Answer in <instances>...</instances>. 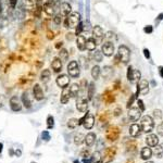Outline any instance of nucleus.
Returning a JSON list of instances; mask_svg holds the SVG:
<instances>
[{
    "label": "nucleus",
    "instance_id": "obj_1",
    "mask_svg": "<svg viewBox=\"0 0 163 163\" xmlns=\"http://www.w3.org/2000/svg\"><path fill=\"white\" fill-rule=\"evenodd\" d=\"M80 23V14L78 12H71L68 16H65L64 25L68 28H75Z\"/></svg>",
    "mask_w": 163,
    "mask_h": 163
},
{
    "label": "nucleus",
    "instance_id": "obj_2",
    "mask_svg": "<svg viewBox=\"0 0 163 163\" xmlns=\"http://www.w3.org/2000/svg\"><path fill=\"white\" fill-rule=\"evenodd\" d=\"M140 127L143 133H151L155 127V121L151 116L149 115H145L141 117L140 121Z\"/></svg>",
    "mask_w": 163,
    "mask_h": 163
},
{
    "label": "nucleus",
    "instance_id": "obj_3",
    "mask_svg": "<svg viewBox=\"0 0 163 163\" xmlns=\"http://www.w3.org/2000/svg\"><path fill=\"white\" fill-rule=\"evenodd\" d=\"M78 125H83L86 130H92L95 125V117L92 113L87 112L80 120H78Z\"/></svg>",
    "mask_w": 163,
    "mask_h": 163
},
{
    "label": "nucleus",
    "instance_id": "obj_4",
    "mask_svg": "<svg viewBox=\"0 0 163 163\" xmlns=\"http://www.w3.org/2000/svg\"><path fill=\"white\" fill-rule=\"evenodd\" d=\"M117 59H119L123 64H127L131 59V51L126 46H120L117 50Z\"/></svg>",
    "mask_w": 163,
    "mask_h": 163
},
{
    "label": "nucleus",
    "instance_id": "obj_5",
    "mask_svg": "<svg viewBox=\"0 0 163 163\" xmlns=\"http://www.w3.org/2000/svg\"><path fill=\"white\" fill-rule=\"evenodd\" d=\"M56 8H57L56 0H47L42 7V10L47 15L52 16V15H54V13H56Z\"/></svg>",
    "mask_w": 163,
    "mask_h": 163
},
{
    "label": "nucleus",
    "instance_id": "obj_6",
    "mask_svg": "<svg viewBox=\"0 0 163 163\" xmlns=\"http://www.w3.org/2000/svg\"><path fill=\"white\" fill-rule=\"evenodd\" d=\"M68 72L71 77H78L79 76V66L77 61H71L68 64Z\"/></svg>",
    "mask_w": 163,
    "mask_h": 163
},
{
    "label": "nucleus",
    "instance_id": "obj_7",
    "mask_svg": "<svg viewBox=\"0 0 163 163\" xmlns=\"http://www.w3.org/2000/svg\"><path fill=\"white\" fill-rule=\"evenodd\" d=\"M141 76V73L140 71L138 70H134L132 66L128 68V71H127V78L131 83H135V81H138L139 78Z\"/></svg>",
    "mask_w": 163,
    "mask_h": 163
},
{
    "label": "nucleus",
    "instance_id": "obj_8",
    "mask_svg": "<svg viewBox=\"0 0 163 163\" xmlns=\"http://www.w3.org/2000/svg\"><path fill=\"white\" fill-rule=\"evenodd\" d=\"M149 92V83L146 79H141L140 81H138L137 84V93H136V97H137L138 94L141 95H146Z\"/></svg>",
    "mask_w": 163,
    "mask_h": 163
},
{
    "label": "nucleus",
    "instance_id": "obj_9",
    "mask_svg": "<svg viewBox=\"0 0 163 163\" xmlns=\"http://www.w3.org/2000/svg\"><path fill=\"white\" fill-rule=\"evenodd\" d=\"M76 108H77V110L80 111V112H86L87 108H88V100L83 96L78 97L77 100H76Z\"/></svg>",
    "mask_w": 163,
    "mask_h": 163
},
{
    "label": "nucleus",
    "instance_id": "obj_10",
    "mask_svg": "<svg viewBox=\"0 0 163 163\" xmlns=\"http://www.w3.org/2000/svg\"><path fill=\"white\" fill-rule=\"evenodd\" d=\"M101 52L107 57H111L114 52V45L111 41H106L101 47Z\"/></svg>",
    "mask_w": 163,
    "mask_h": 163
},
{
    "label": "nucleus",
    "instance_id": "obj_11",
    "mask_svg": "<svg viewBox=\"0 0 163 163\" xmlns=\"http://www.w3.org/2000/svg\"><path fill=\"white\" fill-rule=\"evenodd\" d=\"M103 37H104L103 30H102L99 25H96L94 28H93V38H94V39L97 41V44H98V41L102 40Z\"/></svg>",
    "mask_w": 163,
    "mask_h": 163
},
{
    "label": "nucleus",
    "instance_id": "obj_12",
    "mask_svg": "<svg viewBox=\"0 0 163 163\" xmlns=\"http://www.w3.org/2000/svg\"><path fill=\"white\" fill-rule=\"evenodd\" d=\"M141 110L139 108H131L130 111H128V119L132 121V122H135L139 120V117L141 116Z\"/></svg>",
    "mask_w": 163,
    "mask_h": 163
},
{
    "label": "nucleus",
    "instance_id": "obj_13",
    "mask_svg": "<svg viewBox=\"0 0 163 163\" xmlns=\"http://www.w3.org/2000/svg\"><path fill=\"white\" fill-rule=\"evenodd\" d=\"M56 83H57V85H58L59 87H61V88L68 87L69 84H70V77H69L68 75H65V74H61V75H59V76L57 77Z\"/></svg>",
    "mask_w": 163,
    "mask_h": 163
},
{
    "label": "nucleus",
    "instance_id": "obj_14",
    "mask_svg": "<svg viewBox=\"0 0 163 163\" xmlns=\"http://www.w3.org/2000/svg\"><path fill=\"white\" fill-rule=\"evenodd\" d=\"M119 136H120V131L117 127H110L108 130V133H107V138L109 140H111V141H114L116 140L117 138H119Z\"/></svg>",
    "mask_w": 163,
    "mask_h": 163
},
{
    "label": "nucleus",
    "instance_id": "obj_15",
    "mask_svg": "<svg viewBox=\"0 0 163 163\" xmlns=\"http://www.w3.org/2000/svg\"><path fill=\"white\" fill-rule=\"evenodd\" d=\"M10 108L11 110L14 111V112H19L21 111L22 109V104L19 100V98H17V96H13L11 99H10Z\"/></svg>",
    "mask_w": 163,
    "mask_h": 163
},
{
    "label": "nucleus",
    "instance_id": "obj_16",
    "mask_svg": "<svg viewBox=\"0 0 163 163\" xmlns=\"http://www.w3.org/2000/svg\"><path fill=\"white\" fill-rule=\"evenodd\" d=\"M141 133H142V131H141L140 125L134 123L130 126V135L132 136V137H135V138L139 137V136L141 135Z\"/></svg>",
    "mask_w": 163,
    "mask_h": 163
},
{
    "label": "nucleus",
    "instance_id": "obj_17",
    "mask_svg": "<svg viewBox=\"0 0 163 163\" xmlns=\"http://www.w3.org/2000/svg\"><path fill=\"white\" fill-rule=\"evenodd\" d=\"M33 95H34V98L38 101L44 99V92L39 84H35V86L33 87Z\"/></svg>",
    "mask_w": 163,
    "mask_h": 163
},
{
    "label": "nucleus",
    "instance_id": "obj_18",
    "mask_svg": "<svg viewBox=\"0 0 163 163\" xmlns=\"http://www.w3.org/2000/svg\"><path fill=\"white\" fill-rule=\"evenodd\" d=\"M146 143L149 147H156L159 143V137L156 134H150L146 137Z\"/></svg>",
    "mask_w": 163,
    "mask_h": 163
},
{
    "label": "nucleus",
    "instance_id": "obj_19",
    "mask_svg": "<svg viewBox=\"0 0 163 163\" xmlns=\"http://www.w3.org/2000/svg\"><path fill=\"white\" fill-rule=\"evenodd\" d=\"M70 98H71V93H70V87H64L62 90V94H61V98H60V101L61 103L63 104H65L69 102L70 100Z\"/></svg>",
    "mask_w": 163,
    "mask_h": 163
},
{
    "label": "nucleus",
    "instance_id": "obj_20",
    "mask_svg": "<svg viewBox=\"0 0 163 163\" xmlns=\"http://www.w3.org/2000/svg\"><path fill=\"white\" fill-rule=\"evenodd\" d=\"M72 12V7L68 2H63L60 4V14L63 16H68Z\"/></svg>",
    "mask_w": 163,
    "mask_h": 163
},
{
    "label": "nucleus",
    "instance_id": "obj_21",
    "mask_svg": "<svg viewBox=\"0 0 163 163\" xmlns=\"http://www.w3.org/2000/svg\"><path fill=\"white\" fill-rule=\"evenodd\" d=\"M51 68H52L54 73H59V72H61V70H62V61L58 57H56L51 62Z\"/></svg>",
    "mask_w": 163,
    "mask_h": 163
},
{
    "label": "nucleus",
    "instance_id": "obj_22",
    "mask_svg": "<svg viewBox=\"0 0 163 163\" xmlns=\"http://www.w3.org/2000/svg\"><path fill=\"white\" fill-rule=\"evenodd\" d=\"M84 141H85V143H86L87 147H92L93 145L95 143V141H96V134H95V133H88V134L85 136Z\"/></svg>",
    "mask_w": 163,
    "mask_h": 163
},
{
    "label": "nucleus",
    "instance_id": "obj_23",
    "mask_svg": "<svg viewBox=\"0 0 163 163\" xmlns=\"http://www.w3.org/2000/svg\"><path fill=\"white\" fill-rule=\"evenodd\" d=\"M140 157L142 160H149L152 157V150L148 147H145L140 151Z\"/></svg>",
    "mask_w": 163,
    "mask_h": 163
},
{
    "label": "nucleus",
    "instance_id": "obj_24",
    "mask_svg": "<svg viewBox=\"0 0 163 163\" xmlns=\"http://www.w3.org/2000/svg\"><path fill=\"white\" fill-rule=\"evenodd\" d=\"M76 46H77V48H78L80 51H83V50L86 49V39H85L84 36H77Z\"/></svg>",
    "mask_w": 163,
    "mask_h": 163
},
{
    "label": "nucleus",
    "instance_id": "obj_25",
    "mask_svg": "<svg viewBox=\"0 0 163 163\" xmlns=\"http://www.w3.org/2000/svg\"><path fill=\"white\" fill-rule=\"evenodd\" d=\"M22 103H23V106L26 109H30L32 107V102H31V99L28 97V94H27V92H24L22 94Z\"/></svg>",
    "mask_w": 163,
    "mask_h": 163
},
{
    "label": "nucleus",
    "instance_id": "obj_26",
    "mask_svg": "<svg viewBox=\"0 0 163 163\" xmlns=\"http://www.w3.org/2000/svg\"><path fill=\"white\" fill-rule=\"evenodd\" d=\"M21 6L25 9V10H33V9L36 7L34 0H22Z\"/></svg>",
    "mask_w": 163,
    "mask_h": 163
},
{
    "label": "nucleus",
    "instance_id": "obj_27",
    "mask_svg": "<svg viewBox=\"0 0 163 163\" xmlns=\"http://www.w3.org/2000/svg\"><path fill=\"white\" fill-rule=\"evenodd\" d=\"M97 41L94 39V38H89L86 40V49L87 50H90V51H94L97 47Z\"/></svg>",
    "mask_w": 163,
    "mask_h": 163
},
{
    "label": "nucleus",
    "instance_id": "obj_28",
    "mask_svg": "<svg viewBox=\"0 0 163 163\" xmlns=\"http://www.w3.org/2000/svg\"><path fill=\"white\" fill-rule=\"evenodd\" d=\"M152 153H155V156L159 159L163 158V143H158L155 148V151H152Z\"/></svg>",
    "mask_w": 163,
    "mask_h": 163
},
{
    "label": "nucleus",
    "instance_id": "obj_29",
    "mask_svg": "<svg viewBox=\"0 0 163 163\" xmlns=\"http://www.w3.org/2000/svg\"><path fill=\"white\" fill-rule=\"evenodd\" d=\"M80 90V86L78 84H72L70 87V93H71V97H76L79 94Z\"/></svg>",
    "mask_w": 163,
    "mask_h": 163
},
{
    "label": "nucleus",
    "instance_id": "obj_30",
    "mask_svg": "<svg viewBox=\"0 0 163 163\" xmlns=\"http://www.w3.org/2000/svg\"><path fill=\"white\" fill-rule=\"evenodd\" d=\"M50 75H51V73H50L49 70H44L41 72V74H40L41 81H44V83H48L49 79H50Z\"/></svg>",
    "mask_w": 163,
    "mask_h": 163
},
{
    "label": "nucleus",
    "instance_id": "obj_31",
    "mask_svg": "<svg viewBox=\"0 0 163 163\" xmlns=\"http://www.w3.org/2000/svg\"><path fill=\"white\" fill-rule=\"evenodd\" d=\"M92 58L96 62H101L102 61V52L99 50H94V52L92 53Z\"/></svg>",
    "mask_w": 163,
    "mask_h": 163
},
{
    "label": "nucleus",
    "instance_id": "obj_32",
    "mask_svg": "<svg viewBox=\"0 0 163 163\" xmlns=\"http://www.w3.org/2000/svg\"><path fill=\"white\" fill-rule=\"evenodd\" d=\"M101 74V69L99 68L98 65H95L93 69H92V76L94 79H98L99 76Z\"/></svg>",
    "mask_w": 163,
    "mask_h": 163
},
{
    "label": "nucleus",
    "instance_id": "obj_33",
    "mask_svg": "<svg viewBox=\"0 0 163 163\" xmlns=\"http://www.w3.org/2000/svg\"><path fill=\"white\" fill-rule=\"evenodd\" d=\"M102 157H101V153L99 151H96L93 153L92 156V163H101Z\"/></svg>",
    "mask_w": 163,
    "mask_h": 163
},
{
    "label": "nucleus",
    "instance_id": "obj_34",
    "mask_svg": "<svg viewBox=\"0 0 163 163\" xmlns=\"http://www.w3.org/2000/svg\"><path fill=\"white\" fill-rule=\"evenodd\" d=\"M95 94V84L90 83L89 87H87V96H88V100H92Z\"/></svg>",
    "mask_w": 163,
    "mask_h": 163
},
{
    "label": "nucleus",
    "instance_id": "obj_35",
    "mask_svg": "<svg viewBox=\"0 0 163 163\" xmlns=\"http://www.w3.org/2000/svg\"><path fill=\"white\" fill-rule=\"evenodd\" d=\"M68 57H69L68 50L64 49V48H62V49L59 51V57H58V58L63 62V61H66V60H68Z\"/></svg>",
    "mask_w": 163,
    "mask_h": 163
},
{
    "label": "nucleus",
    "instance_id": "obj_36",
    "mask_svg": "<svg viewBox=\"0 0 163 163\" xmlns=\"http://www.w3.org/2000/svg\"><path fill=\"white\" fill-rule=\"evenodd\" d=\"M77 126H79L78 125V120L77 119H70L69 121H68V127L69 128H76Z\"/></svg>",
    "mask_w": 163,
    "mask_h": 163
},
{
    "label": "nucleus",
    "instance_id": "obj_37",
    "mask_svg": "<svg viewBox=\"0 0 163 163\" xmlns=\"http://www.w3.org/2000/svg\"><path fill=\"white\" fill-rule=\"evenodd\" d=\"M84 138H85V136H84L83 134H78V135H76L75 137H74V142H75V145L79 146V145L84 141Z\"/></svg>",
    "mask_w": 163,
    "mask_h": 163
},
{
    "label": "nucleus",
    "instance_id": "obj_38",
    "mask_svg": "<svg viewBox=\"0 0 163 163\" xmlns=\"http://www.w3.org/2000/svg\"><path fill=\"white\" fill-rule=\"evenodd\" d=\"M47 127H48V130H51L54 127V119L52 115H48V117H47Z\"/></svg>",
    "mask_w": 163,
    "mask_h": 163
},
{
    "label": "nucleus",
    "instance_id": "obj_39",
    "mask_svg": "<svg viewBox=\"0 0 163 163\" xmlns=\"http://www.w3.org/2000/svg\"><path fill=\"white\" fill-rule=\"evenodd\" d=\"M53 22L56 23L57 25H60L63 22V15H61L60 13L56 14V15H54V17H53Z\"/></svg>",
    "mask_w": 163,
    "mask_h": 163
},
{
    "label": "nucleus",
    "instance_id": "obj_40",
    "mask_svg": "<svg viewBox=\"0 0 163 163\" xmlns=\"http://www.w3.org/2000/svg\"><path fill=\"white\" fill-rule=\"evenodd\" d=\"M111 74H112V69L110 66H104L103 68V73H102L103 77H109Z\"/></svg>",
    "mask_w": 163,
    "mask_h": 163
},
{
    "label": "nucleus",
    "instance_id": "obj_41",
    "mask_svg": "<svg viewBox=\"0 0 163 163\" xmlns=\"http://www.w3.org/2000/svg\"><path fill=\"white\" fill-rule=\"evenodd\" d=\"M41 139L45 140V141H49L51 139V136H50V134H49L48 131H44L41 133Z\"/></svg>",
    "mask_w": 163,
    "mask_h": 163
},
{
    "label": "nucleus",
    "instance_id": "obj_42",
    "mask_svg": "<svg viewBox=\"0 0 163 163\" xmlns=\"http://www.w3.org/2000/svg\"><path fill=\"white\" fill-rule=\"evenodd\" d=\"M83 30H84V24L80 22V23L75 27V35H76V36H79L80 33L83 32Z\"/></svg>",
    "mask_w": 163,
    "mask_h": 163
},
{
    "label": "nucleus",
    "instance_id": "obj_43",
    "mask_svg": "<svg viewBox=\"0 0 163 163\" xmlns=\"http://www.w3.org/2000/svg\"><path fill=\"white\" fill-rule=\"evenodd\" d=\"M153 115H155V117H157V119H161L162 117V111L159 110V109H156V110L153 111Z\"/></svg>",
    "mask_w": 163,
    "mask_h": 163
},
{
    "label": "nucleus",
    "instance_id": "obj_44",
    "mask_svg": "<svg viewBox=\"0 0 163 163\" xmlns=\"http://www.w3.org/2000/svg\"><path fill=\"white\" fill-rule=\"evenodd\" d=\"M157 132L160 136H163V122H161L159 125H158V127H157Z\"/></svg>",
    "mask_w": 163,
    "mask_h": 163
},
{
    "label": "nucleus",
    "instance_id": "obj_45",
    "mask_svg": "<svg viewBox=\"0 0 163 163\" xmlns=\"http://www.w3.org/2000/svg\"><path fill=\"white\" fill-rule=\"evenodd\" d=\"M152 31H153V28H152V26H151V25L145 26V28H143V32H145V33H147V34L152 33Z\"/></svg>",
    "mask_w": 163,
    "mask_h": 163
},
{
    "label": "nucleus",
    "instance_id": "obj_46",
    "mask_svg": "<svg viewBox=\"0 0 163 163\" xmlns=\"http://www.w3.org/2000/svg\"><path fill=\"white\" fill-rule=\"evenodd\" d=\"M9 3H10V7L12 9H14L15 6H16V3H17V0H9Z\"/></svg>",
    "mask_w": 163,
    "mask_h": 163
},
{
    "label": "nucleus",
    "instance_id": "obj_47",
    "mask_svg": "<svg viewBox=\"0 0 163 163\" xmlns=\"http://www.w3.org/2000/svg\"><path fill=\"white\" fill-rule=\"evenodd\" d=\"M143 54L146 57V59H150V51L148 49H143Z\"/></svg>",
    "mask_w": 163,
    "mask_h": 163
},
{
    "label": "nucleus",
    "instance_id": "obj_48",
    "mask_svg": "<svg viewBox=\"0 0 163 163\" xmlns=\"http://www.w3.org/2000/svg\"><path fill=\"white\" fill-rule=\"evenodd\" d=\"M137 103H138V108L140 109L141 111H143V110H145V106H143V102H142L141 100H138V101H137Z\"/></svg>",
    "mask_w": 163,
    "mask_h": 163
},
{
    "label": "nucleus",
    "instance_id": "obj_49",
    "mask_svg": "<svg viewBox=\"0 0 163 163\" xmlns=\"http://www.w3.org/2000/svg\"><path fill=\"white\" fill-rule=\"evenodd\" d=\"M135 98H136V95H132V98L128 100V103H127V107H128V108H131V106H132V103H133V101H134Z\"/></svg>",
    "mask_w": 163,
    "mask_h": 163
},
{
    "label": "nucleus",
    "instance_id": "obj_50",
    "mask_svg": "<svg viewBox=\"0 0 163 163\" xmlns=\"http://www.w3.org/2000/svg\"><path fill=\"white\" fill-rule=\"evenodd\" d=\"M81 162L83 163H92V157H89V158H84L83 160H81Z\"/></svg>",
    "mask_w": 163,
    "mask_h": 163
},
{
    "label": "nucleus",
    "instance_id": "obj_51",
    "mask_svg": "<svg viewBox=\"0 0 163 163\" xmlns=\"http://www.w3.org/2000/svg\"><path fill=\"white\" fill-rule=\"evenodd\" d=\"M162 20H163V13H160V14L158 15V19L156 20V23L158 24V23H159L160 21H162Z\"/></svg>",
    "mask_w": 163,
    "mask_h": 163
},
{
    "label": "nucleus",
    "instance_id": "obj_52",
    "mask_svg": "<svg viewBox=\"0 0 163 163\" xmlns=\"http://www.w3.org/2000/svg\"><path fill=\"white\" fill-rule=\"evenodd\" d=\"M14 153H15V156H16V157H21V155H22V151H21L20 149H16Z\"/></svg>",
    "mask_w": 163,
    "mask_h": 163
},
{
    "label": "nucleus",
    "instance_id": "obj_53",
    "mask_svg": "<svg viewBox=\"0 0 163 163\" xmlns=\"http://www.w3.org/2000/svg\"><path fill=\"white\" fill-rule=\"evenodd\" d=\"M159 73H160V76L163 78V66H159Z\"/></svg>",
    "mask_w": 163,
    "mask_h": 163
},
{
    "label": "nucleus",
    "instance_id": "obj_54",
    "mask_svg": "<svg viewBox=\"0 0 163 163\" xmlns=\"http://www.w3.org/2000/svg\"><path fill=\"white\" fill-rule=\"evenodd\" d=\"M73 35H74V34H71V33H69V34L66 35V38H68L69 40H72V38H73Z\"/></svg>",
    "mask_w": 163,
    "mask_h": 163
},
{
    "label": "nucleus",
    "instance_id": "obj_55",
    "mask_svg": "<svg viewBox=\"0 0 163 163\" xmlns=\"http://www.w3.org/2000/svg\"><path fill=\"white\" fill-rule=\"evenodd\" d=\"M85 155H89V152H88V150H85V151H83V152H81V157H83V158H85Z\"/></svg>",
    "mask_w": 163,
    "mask_h": 163
},
{
    "label": "nucleus",
    "instance_id": "obj_56",
    "mask_svg": "<svg viewBox=\"0 0 163 163\" xmlns=\"http://www.w3.org/2000/svg\"><path fill=\"white\" fill-rule=\"evenodd\" d=\"M2 150H3V143H2V142H0V155H1Z\"/></svg>",
    "mask_w": 163,
    "mask_h": 163
},
{
    "label": "nucleus",
    "instance_id": "obj_57",
    "mask_svg": "<svg viewBox=\"0 0 163 163\" xmlns=\"http://www.w3.org/2000/svg\"><path fill=\"white\" fill-rule=\"evenodd\" d=\"M9 153H10V156H13V153H14L13 149H10V150H9Z\"/></svg>",
    "mask_w": 163,
    "mask_h": 163
},
{
    "label": "nucleus",
    "instance_id": "obj_58",
    "mask_svg": "<svg viewBox=\"0 0 163 163\" xmlns=\"http://www.w3.org/2000/svg\"><path fill=\"white\" fill-rule=\"evenodd\" d=\"M2 12V3H1V1H0V13Z\"/></svg>",
    "mask_w": 163,
    "mask_h": 163
},
{
    "label": "nucleus",
    "instance_id": "obj_59",
    "mask_svg": "<svg viewBox=\"0 0 163 163\" xmlns=\"http://www.w3.org/2000/svg\"><path fill=\"white\" fill-rule=\"evenodd\" d=\"M145 163H155V162H153V161H148V160H147V161L145 162Z\"/></svg>",
    "mask_w": 163,
    "mask_h": 163
},
{
    "label": "nucleus",
    "instance_id": "obj_60",
    "mask_svg": "<svg viewBox=\"0 0 163 163\" xmlns=\"http://www.w3.org/2000/svg\"><path fill=\"white\" fill-rule=\"evenodd\" d=\"M74 163H80V162H79V161H77V160H75V161H74Z\"/></svg>",
    "mask_w": 163,
    "mask_h": 163
},
{
    "label": "nucleus",
    "instance_id": "obj_61",
    "mask_svg": "<svg viewBox=\"0 0 163 163\" xmlns=\"http://www.w3.org/2000/svg\"><path fill=\"white\" fill-rule=\"evenodd\" d=\"M32 163H35V162H32Z\"/></svg>",
    "mask_w": 163,
    "mask_h": 163
}]
</instances>
